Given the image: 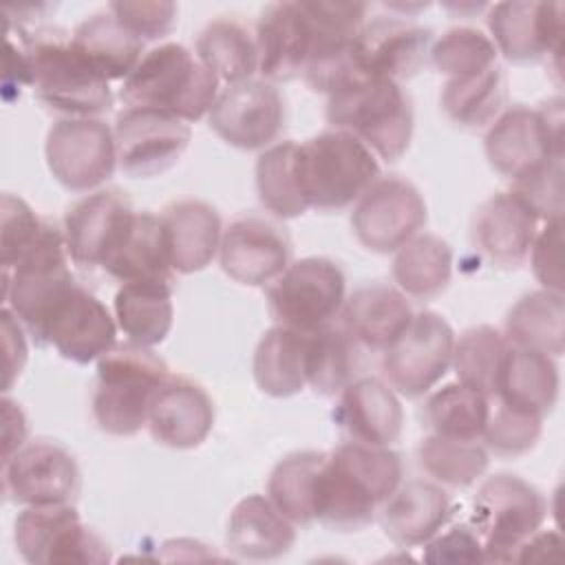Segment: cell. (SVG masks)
I'll return each mask as SVG.
<instances>
[{
  "mask_svg": "<svg viewBox=\"0 0 565 565\" xmlns=\"http://www.w3.org/2000/svg\"><path fill=\"white\" fill-rule=\"evenodd\" d=\"M402 457L388 446L340 444L320 468L313 519L333 532L366 527L402 483Z\"/></svg>",
  "mask_w": 565,
  "mask_h": 565,
  "instance_id": "6da1fadb",
  "label": "cell"
},
{
  "mask_svg": "<svg viewBox=\"0 0 565 565\" xmlns=\"http://www.w3.org/2000/svg\"><path fill=\"white\" fill-rule=\"evenodd\" d=\"M18 42L29 64V86L42 104L68 117H95L110 110L113 90L73 46L62 29L26 31Z\"/></svg>",
  "mask_w": 565,
  "mask_h": 565,
  "instance_id": "7a4b0ae2",
  "label": "cell"
},
{
  "mask_svg": "<svg viewBox=\"0 0 565 565\" xmlns=\"http://www.w3.org/2000/svg\"><path fill=\"white\" fill-rule=\"evenodd\" d=\"M128 108H150L196 121L210 115L218 97V77L177 42H166L139 60L119 90Z\"/></svg>",
  "mask_w": 565,
  "mask_h": 565,
  "instance_id": "3957f363",
  "label": "cell"
},
{
  "mask_svg": "<svg viewBox=\"0 0 565 565\" xmlns=\"http://www.w3.org/2000/svg\"><path fill=\"white\" fill-rule=\"evenodd\" d=\"M296 177L307 207L340 212L380 179V166L360 139L327 130L296 146Z\"/></svg>",
  "mask_w": 565,
  "mask_h": 565,
  "instance_id": "277c9868",
  "label": "cell"
},
{
  "mask_svg": "<svg viewBox=\"0 0 565 565\" xmlns=\"http://www.w3.org/2000/svg\"><path fill=\"white\" fill-rule=\"evenodd\" d=\"M168 364L148 347H113L97 360V388L93 417L97 426L117 437L139 433L148 422L154 391L168 380Z\"/></svg>",
  "mask_w": 565,
  "mask_h": 565,
  "instance_id": "5b68a950",
  "label": "cell"
},
{
  "mask_svg": "<svg viewBox=\"0 0 565 565\" xmlns=\"http://www.w3.org/2000/svg\"><path fill=\"white\" fill-rule=\"evenodd\" d=\"M324 115L384 161H397L411 146L413 104L397 82L364 77L329 95Z\"/></svg>",
  "mask_w": 565,
  "mask_h": 565,
  "instance_id": "8992f818",
  "label": "cell"
},
{
  "mask_svg": "<svg viewBox=\"0 0 565 565\" xmlns=\"http://www.w3.org/2000/svg\"><path fill=\"white\" fill-rule=\"evenodd\" d=\"M547 516L545 497L516 475L488 477L475 497L472 525L483 543V561L512 563L521 545L541 530Z\"/></svg>",
  "mask_w": 565,
  "mask_h": 565,
  "instance_id": "52a82bcc",
  "label": "cell"
},
{
  "mask_svg": "<svg viewBox=\"0 0 565 565\" xmlns=\"http://www.w3.org/2000/svg\"><path fill=\"white\" fill-rule=\"evenodd\" d=\"M563 99L554 97L539 108L523 104L503 110L488 128L483 148L488 163L512 181L563 159Z\"/></svg>",
  "mask_w": 565,
  "mask_h": 565,
  "instance_id": "ba28073f",
  "label": "cell"
},
{
  "mask_svg": "<svg viewBox=\"0 0 565 565\" xmlns=\"http://www.w3.org/2000/svg\"><path fill=\"white\" fill-rule=\"evenodd\" d=\"M347 300V278L338 263L309 256L267 285V305L276 324L296 331H318L340 316Z\"/></svg>",
  "mask_w": 565,
  "mask_h": 565,
  "instance_id": "9c48e42d",
  "label": "cell"
},
{
  "mask_svg": "<svg viewBox=\"0 0 565 565\" xmlns=\"http://www.w3.org/2000/svg\"><path fill=\"white\" fill-rule=\"evenodd\" d=\"M13 541L26 563H108L106 541L82 523L71 503L29 505L15 516Z\"/></svg>",
  "mask_w": 565,
  "mask_h": 565,
  "instance_id": "30bf717a",
  "label": "cell"
},
{
  "mask_svg": "<svg viewBox=\"0 0 565 565\" xmlns=\"http://www.w3.org/2000/svg\"><path fill=\"white\" fill-rule=\"evenodd\" d=\"M44 157L51 174L71 192L106 183L117 166L113 128L97 117H66L46 132Z\"/></svg>",
  "mask_w": 565,
  "mask_h": 565,
  "instance_id": "8fae6325",
  "label": "cell"
},
{
  "mask_svg": "<svg viewBox=\"0 0 565 565\" xmlns=\"http://www.w3.org/2000/svg\"><path fill=\"white\" fill-rule=\"evenodd\" d=\"M426 218L424 196L411 181L382 177L358 199L351 227L366 249L391 254L417 236Z\"/></svg>",
  "mask_w": 565,
  "mask_h": 565,
  "instance_id": "7c38bea8",
  "label": "cell"
},
{
  "mask_svg": "<svg viewBox=\"0 0 565 565\" xmlns=\"http://www.w3.org/2000/svg\"><path fill=\"white\" fill-rule=\"evenodd\" d=\"M455 333L435 311L415 313L406 331L384 351L382 369L388 384L406 395L428 393L452 362Z\"/></svg>",
  "mask_w": 565,
  "mask_h": 565,
  "instance_id": "4fadbf2b",
  "label": "cell"
},
{
  "mask_svg": "<svg viewBox=\"0 0 565 565\" xmlns=\"http://www.w3.org/2000/svg\"><path fill=\"white\" fill-rule=\"evenodd\" d=\"M113 135L119 170L132 179H150L181 159L192 130L188 121L161 110L124 108Z\"/></svg>",
  "mask_w": 565,
  "mask_h": 565,
  "instance_id": "5bb4252c",
  "label": "cell"
},
{
  "mask_svg": "<svg viewBox=\"0 0 565 565\" xmlns=\"http://www.w3.org/2000/svg\"><path fill=\"white\" fill-rule=\"evenodd\" d=\"M207 121L234 148H269L285 126V102L280 90L265 79L238 82L218 93Z\"/></svg>",
  "mask_w": 565,
  "mask_h": 565,
  "instance_id": "9a60e30c",
  "label": "cell"
},
{
  "mask_svg": "<svg viewBox=\"0 0 565 565\" xmlns=\"http://www.w3.org/2000/svg\"><path fill=\"white\" fill-rule=\"evenodd\" d=\"M2 488L22 505L68 503L79 490V468L64 446L35 439L2 461Z\"/></svg>",
  "mask_w": 565,
  "mask_h": 565,
  "instance_id": "2e32d148",
  "label": "cell"
},
{
  "mask_svg": "<svg viewBox=\"0 0 565 565\" xmlns=\"http://www.w3.org/2000/svg\"><path fill=\"white\" fill-rule=\"evenodd\" d=\"M135 210L119 190H97L75 201L64 216L68 258L79 267H102L121 245Z\"/></svg>",
  "mask_w": 565,
  "mask_h": 565,
  "instance_id": "e0dca14e",
  "label": "cell"
},
{
  "mask_svg": "<svg viewBox=\"0 0 565 565\" xmlns=\"http://www.w3.org/2000/svg\"><path fill=\"white\" fill-rule=\"evenodd\" d=\"M115 333L106 305L75 282L49 316L40 344H53L64 360L88 364L115 347Z\"/></svg>",
  "mask_w": 565,
  "mask_h": 565,
  "instance_id": "ac0fdd59",
  "label": "cell"
},
{
  "mask_svg": "<svg viewBox=\"0 0 565 565\" xmlns=\"http://www.w3.org/2000/svg\"><path fill=\"white\" fill-rule=\"evenodd\" d=\"M289 236L267 218L241 216L223 230L218 263L241 285L265 287L274 282L289 267Z\"/></svg>",
  "mask_w": 565,
  "mask_h": 565,
  "instance_id": "d6986e66",
  "label": "cell"
},
{
  "mask_svg": "<svg viewBox=\"0 0 565 565\" xmlns=\"http://www.w3.org/2000/svg\"><path fill=\"white\" fill-rule=\"evenodd\" d=\"M488 29L497 51L510 62H536L545 55L561 60L565 31L561 2H497L490 7Z\"/></svg>",
  "mask_w": 565,
  "mask_h": 565,
  "instance_id": "ffe728a7",
  "label": "cell"
},
{
  "mask_svg": "<svg viewBox=\"0 0 565 565\" xmlns=\"http://www.w3.org/2000/svg\"><path fill=\"white\" fill-rule=\"evenodd\" d=\"M430 31L402 18L364 22L355 38V62L364 77L402 82L413 77L430 53Z\"/></svg>",
  "mask_w": 565,
  "mask_h": 565,
  "instance_id": "44dd1931",
  "label": "cell"
},
{
  "mask_svg": "<svg viewBox=\"0 0 565 565\" xmlns=\"http://www.w3.org/2000/svg\"><path fill=\"white\" fill-rule=\"evenodd\" d=\"M146 426L161 446L177 450L196 448L214 426V404L194 380L168 375L152 395Z\"/></svg>",
  "mask_w": 565,
  "mask_h": 565,
  "instance_id": "7402d4cb",
  "label": "cell"
},
{
  "mask_svg": "<svg viewBox=\"0 0 565 565\" xmlns=\"http://www.w3.org/2000/svg\"><path fill=\"white\" fill-rule=\"evenodd\" d=\"M258 73L265 82H289L305 73L311 55L313 26L302 2H274L256 24Z\"/></svg>",
  "mask_w": 565,
  "mask_h": 565,
  "instance_id": "603a6c76",
  "label": "cell"
},
{
  "mask_svg": "<svg viewBox=\"0 0 565 565\" xmlns=\"http://www.w3.org/2000/svg\"><path fill=\"white\" fill-rule=\"evenodd\" d=\"M539 218L514 192H497L472 216V243L497 267H519L534 243Z\"/></svg>",
  "mask_w": 565,
  "mask_h": 565,
  "instance_id": "cb8c5ba5",
  "label": "cell"
},
{
  "mask_svg": "<svg viewBox=\"0 0 565 565\" xmlns=\"http://www.w3.org/2000/svg\"><path fill=\"white\" fill-rule=\"evenodd\" d=\"M333 422L347 441L391 446L402 435L404 411L393 388L382 380L360 377L340 393Z\"/></svg>",
  "mask_w": 565,
  "mask_h": 565,
  "instance_id": "d4e9b609",
  "label": "cell"
},
{
  "mask_svg": "<svg viewBox=\"0 0 565 565\" xmlns=\"http://www.w3.org/2000/svg\"><path fill=\"white\" fill-rule=\"evenodd\" d=\"M161 221L174 271H201L218 254L223 230L214 205L201 199H181L163 210Z\"/></svg>",
  "mask_w": 565,
  "mask_h": 565,
  "instance_id": "484cf974",
  "label": "cell"
},
{
  "mask_svg": "<svg viewBox=\"0 0 565 565\" xmlns=\"http://www.w3.org/2000/svg\"><path fill=\"white\" fill-rule=\"evenodd\" d=\"M342 327L364 347L386 351L411 324L413 307L399 289L371 282L355 289L340 311Z\"/></svg>",
  "mask_w": 565,
  "mask_h": 565,
  "instance_id": "4316f807",
  "label": "cell"
},
{
  "mask_svg": "<svg viewBox=\"0 0 565 565\" xmlns=\"http://www.w3.org/2000/svg\"><path fill=\"white\" fill-rule=\"evenodd\" d=\"M448 514V494L437 483L413 479L399 483L382 503L380 523L393 543L415 547L430 541L441 530Z\"/></svg>",
  "mask_w": 565,
  "mask_h": 565,
  "instance_id": "83f0119b",
  "label": "cell"
},
{
  "mask_svg": "<svg viewBox=\"0 0 565 565\" xmlns=\"http://www.w3.org/2000/svg\"><path fill=\"white\" fill-rule=\"evenodd\" d=\"M296 543L294 523L263 494L241 499L227 521L225 545L247 561H271L285 556Z\"/></svg>",
  "mask_w": 565,
  "mask_h": 565,
  "instance_id": "f1b7e54d",
  "label": "cell"
},
{
  "mask_svg": "<svg viewBox=\"0 0 565 565\" xmlns=\"http://www.w3.org/2000/svg\"><path fill=\"white\" fill-rule=\"evenodd\" d=\"M102 269L124 282H172V263L161 216L135 212L121 245L104 260Z\"/></svg>",
  "mask_w": 565,
  "mask_h": 565,
  "instance_id": "f546056e",
  "label": "cell"
},
{
  "mask_svg": "<svg viewBox=\"0 0 565 565\" xmlns=\"http://www.w3.org/2000/svg\"><path fill=\"white\" fill-rule=\"evenodd\" d=\"M497 399L545 417L558 399V366L554 358L508 344L501 362Z\"/></svg>",
  "mask_w": 565,
  "mask_h": 565,
  "instance_id": "4dcf8cb0",
  "label": "cell"
},
{
  "mask_svg": "<svg viewBox=\"0 0 565 565\" xmlns=\"http://www.w3.org/2000/svg\"><path fill=\"white\" fill-rule=\"evenodd\" d=\"M77 53L108 82L126 79L143 57V40L132 35L110 11L82 20L73 35Z\"/></svg>",
  "mask_w": 565,
  "mask_h": 565,
  "instance_id": "1f68e13d",
  "label": "cell"
},
{
  "mask_svg": "<svg viewBox=\"0 0 565 565\" xmlns=\"http://www.w3.org/2000/svg\"><path fill=\"white\" fill-rule=\"evenodd\" d=\"M252 371L265 395L300 393L307 386V333L282 324L265 331L256 344Z\"/></svg>",
  "mask_w": 565,
  "mask_h": 565,
  "instance_id": "d6a6232c",
  "label": "cell"
},
{
  "mask_svg": "<svg viewBox=\"0 0 565 565\" xmlns=\"http://www.w3.org/2000/svg\"><path fill=\"white\" fill-rule=\"evenodd\" d=\"M172 285L170 282H124L115 294V320L128 342L154 347L172 329Z\"/></svg>",
  "mask_w": 565,
  "mask_h": 565,
  "instance_id": "836d02e7",
  "label": "cell"
},
{
  "mask_svg": "<svg viewBox=\"0 0 565 565\" xmlns=\"http://www.w3.org/2000/svg\"><path fill=\"white\" fill-rule=\"evenodd\" d=\"M505 340L558 358L565 347V302L558 291H530L521 296L505 318Z\"/></svg>",
  "mask_w": 565,
  "mask_h": 565,
  "instance_id": "e575fe53",
  "label": "cell"
},
{
  "mask_svg": "<svg viewBox=\"0 0 565 565\" xmlns=\"http://www.w3.org/2000/svg\"><path fill=\"white\" fill-rule=\"evenodd\" d=\"M452 276V249L435 234H417L395 252L393 278L402 294L433 300L446 291Z\"/></svg>",
  "mask_w": 565,
  "mask_h": 565,
  "instance_id": "d590c367",
  "label": "cell"
},
{
  "mask_svg": "<svg viewBox=\"0 0 565 565\" xmlns=\"http://www.w3.org/2000/svg\"><path fill=\"white\" fill-rule=\"evenodd\" d=\"M360 360V342L342 324L307 333V384L318 395H340L355 380Z\"/></svg>",
  "mask_w": 565,
  "mask_h": 565,
  "instance_id": "8d00e7d4",
  "label": "cell"
},
{
  "mask_svg": "<svg viewBox=\"0 0 565 565\" xmlns=\"http://www.w3.org/2000/svg\"><path fill=\"white\" fill-rule=\"evenodd\" d=\"M196 57L227 86L258 73L256 40L236 20H212L196 38Z\"/></svg>",
  "mask_w": 565,
  "mask_h": 565,
  "instance_id": "74e56055",
  "label": "cell"
},
{
  "mask_svg": "<svg viewBox=\"0 0 565 565\" xmlns=\"http://www.w3.org/2000/svg\"><path fill=\"white\" fill-rule=\"evenodd\" d=\"M324 459L327 452L298 450L282 457L269 472L267 497L294 525L316 521V486Z\"/></svg>",
  "mask_w": 565,
  "mask_h": 565,
  "instance_id": "f35d334b",
  "label": "cell"
},
{
  "mask_svg": "<svg viewBox=\"0 0 565 565\" xmlns=\"http://www.w3.org/2000/svg\"><path fill=\"white\" fill-rule=\"evenodd\" d=\"M505 99V82L501 68L494 64L486 71L448 79L441 90V108L446 117L461 128L490 126Z\"/></svg>",
  "mask_w": 565,
  "mask_h": 565,
  "instance_id": "ab89813d",
  "label": "cell"
},
{
  "mask_svg": "<svg viewBox=\"0 0 565 565\" xmlns=\"http://www.w3.org/2000/svg\"><path fill=\"white\" fill-rule=\"evenodd\" d=\"M490 415V399L461 382L430 393L424 404L426 426L441 437L479 441Z\"/></svg>",
  "mask_w": 565,
  "mask_h": 565,
  "instance_id": "60d3db41",
  "label": "cell"
},
{
  "mask_svg": "<svg viewBox=\"0 0 565 565\" xmlns=\"http://www.w3.org/2000/svg\"><path fill=\"white\" fill-rule=\"evenodd\" d=\"M296 141H278L256 161L258 199L278 218H296L309 210L296 177Z\"/></svg>",
  "mask_w": 565,
  "mask_h": 565,
  "instance_id": "b9f144b4",
  "label": "cell"
},
{
  "mask_svg": "<svg viewBox=\"0 0 565 565\" xmlns=\"http://www.w3.org/2000/svg\"><path fill=\"white\" fill-rule=\"evenodd\" d=\"M508 349L505 335H501L490 324H479L466 329L452 349V366L457 380L468 388L479 391L488 399L497 397V384L501 373V362Z\"/></svg>",
  "mask_w": 565,
  "mask_h": 565,
  "instance_id": "7bdbcfd3",
  "label": "cell"
},
{
  "mask_svg": "<svg viewBox=\"0 0 565 565\" xmlns=\"http://www.w3.org/2000/svg\"><path fill=\"white\" fill-rule=\"evenodd\" d=\"M419 466L428 477L452 488L475 483L488 468V450L479 441L428 435L417 448Z\"/></svg>",
  "mask_w": 565,
  "mask_h": 565,
  "instance_id": "ee69618b",
  "label": "cell"
},
{
  "mask_svg": "<svg viewBox=\"0 0 565 565\" xmlns=\"http://www.w3.org/2000/svg\"><path fill=\"white\" fill-rule=\"evenodd\" d=\"M430 60L439 73L455 79L494 66L497 46L479 29L455 26L430 46Z\"/></svg>",
  "mask_w": 565,
  "mask_h": 565,
  "instance_id": "f6af8a7d",
  "label": "cell"
},
{
  "mask_svg": "<svg viewBox=\"0 0 565 565\" xmlns=\"http://www.w3.org/2000/svg\"><path fill=\"white\" fill-rule=\"evenodd\" d=\"M543 433V417L501 404L488 415L483 428V444L494 455L501 457H519L530 452Z\"/></svg>",
  "mask_w": 565,
  "mask_h": 565,
  "instance_id": "bcb514c9",
  "label": "cell"
},
{
  "mask_svg": "<svg viewBox=\"0 0 565 565\" xmlns=\"http://www.w3.org/2000/svg\"><path fill=\"white\" fill-rule=\"evenodd\" d=\"M0 252L2 269L13 267L40 238L44 221L26 201L15 194H2L0 203Z\"/></svg>",
  "mask_w": 565,
  "mask_h": 565,
  "instance_id": "7dc6e473",
  "label": "cell"
},
{
  "mask_svg": "<svg viewBox=\"0 0 565 565\" xmlns=\"http://www.w3.org/2000/svg\"><path fill=\"white\" fill-rule=\"evenodd\" d=\"M539 221L563 218V159L512 181V190Z\"/></svg>",
  "mask_w": 565,
  "mask_h": 565,
  "instance_id": "c3c4849f",
  "label": "cell"
},
{
  "mask_svg": "<svg viewBox=\"0 0 565 565\" xmlns=\"http://www.w3.org/2000/svg\"><path fill=\"white\" fill-rule=\"evenodd\" d=\"M108 11L139 40H159L177 22V4L166 0H117Z\"/></svg>",
  "mask_w": 565,
  "mask_h": 565,
  "instance_id": "681fc988",
  "label": "cell"
},
{
  "mask_svg": "<svg viewBox=\"0 0 565 565\" xmlns=\"http://www.w3.org/2000/svg\"><path fill=\"white\" fill-rule=\"evenodd\" d=\"M563 223L561 218L545 221V227L536 232L530 247L532 271L536 280L547 291L563 294V267H561V247H563Z\"/></svg>",
  "mask_w": 565,
  "mask_h": 565,
  "instance_id": "f907efd6",
  "label": "cell"
},
{
  "mask_svg": "<svg viewBox=\"0 0 565 565\" xmlns=\"http://www.w3.org/2000/svg\"><path fill=\"white\" fill-rule=\"evenodd\" d=\"M426 563H481L483 543L470 527H452L446 534H435L426 541Z\"/></svg>",
  "mask_w": 565,
  "mask_h": 565,
  "instance_id": "816d5d0a",
  "label": "cell"
},
{
  "mask_svg": "<svg viewBox=\"0 0 565 565\" xmlns=\"http://www.w3.org/2000/svg\"><path fill=\"white\" fill-rule=\"evenodd\" d=\"M2 335H4V391L11 388L15 375H20L24 362H26V340L22 331V322L13 316L9 307H2Z\"/></svg>",
  "mask_w": 565,
  "mask_h": 565,
  "instance_id": "f5cc1de1",
  "label": "cell"
},
{
  "mask_svg": "<svg viewBox=\"0 0 565 565\" xmlns=\"http://www.w3.org/2000/svg\"><path fill=\"white\" fill-rule=\"evenodd\" d=\"M22 415L20 404L11 402L9 397L2 399V441H4V450H2V461H7L18 448H22V441L26 437V419L20 422L18 426H13L18 422V417Z\"/></svg>",
  "mask_w": 565,
  "mask_h": 565,
  "instance_id": "db71d44e",
  "label": "cell"
}]
</instances>
